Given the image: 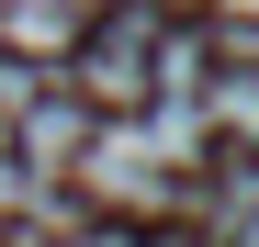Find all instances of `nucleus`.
<instances>
[{
  "label": "nucleus",
  "instance_id": "f257e3e1",
  "mask_svg": "<svg viewBox=\"0 0 259 247\" xmlns=\"http://www.w3.org/2000/svg\"><path fill=\"white\" fill-rule=\"evenodd\" d=\"M68 191L91 202V214H181V157H169L147 135V112H102L91 124V146L68 157Z\"/></svg>",
  "mask_w": 259,
  "mask_h": 247
},
{
  "label": "nucleus",
  "instance_id": "f03ea898",
  "mask_svg": "<svg viewBox=\"0 0 259 247\" xmlns=\"http://www.w3.org/2000/svg\"><path fill=\"white\" fill-rule=\"evenodd\" d=\"M158 0H102L91 12V34L68 45V90L91 101V112H136L147 101V56H158Z\"/></svg>",
  "mask_w": 259,
  "mask_h": 247
},
{
  "label": "nucleus",
  "instance_id": "7ed1b4c3",
  "mask_svg": "<svg viewBox=\"0 0 259 247\" xmlns=\"http://www.w3.org/2000/svg\"><path fill=\"white\" fill-rule=\"evenodd\" d=\"M91 124H102V112H91V101H79V90H68V79H46V90H34V101L12 112V157H23V169H34V180H68V157H79V146H91Z\"/></svg>",
  "mask_w": 259,
  "mask_h": 247
},
{
  "label": "nucleus",
  "instance_id": "20e7f679",
  "mask_svg": "<svg viewBox=\"0 0 259 247\" xmlns=\"http://www.w3.org/2000/svg\"><path fill=\"white\" fill-rule=\"evenodd\" d=\"M91 12H102V0H0V45H12V56L68 68V45L91 34Z\"/></svg>",
  "mask_w": 259,
  "mask_h": 247
},
{
  "label": "nucleus",
  "instance_id": "39448f33",
  "mask_svg": "<svg viewBox=\"0 0 259 247\" xmlns=\"http://www.w3.org/2000/svg\"><path fill=\"white\" fill-rule=\"evenodd\" d=\"M57 247H147L124 214H102V225H57Z\"/></svg>",
  "mask_w": 259,
  "mask_h": 247
},
{
  "label": "nucleus",
  "instance_id": "423d86ee",
  "mask_svg": "<svg viewBox=\"0 0 259 247\" xmlns=\"http://www.w3.org/2000/svg\"><path fill=\"white\" fill-rule=\"evenodd\" d=\"M214 247H259V214H237V225H226V236H214Z\"/></svg>",
  "mask_w": 259,
  "mask_h": 247
}]
</instances>
